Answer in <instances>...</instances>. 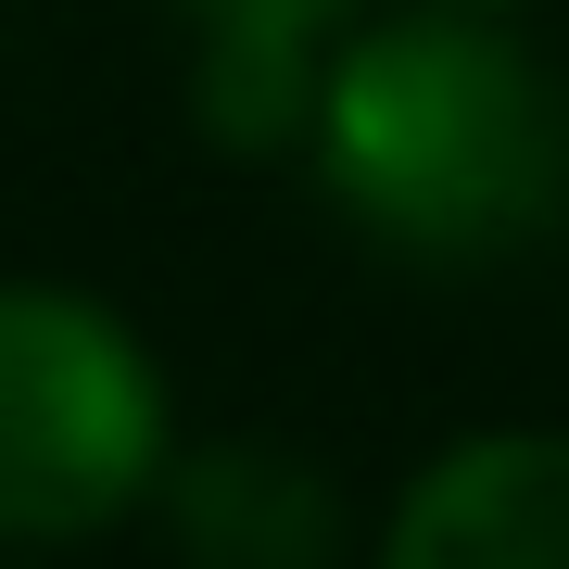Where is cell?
<instances>
[{"instance_id":"6da1fadb","label":"cell","mask_w":569,"mask_h":569,"mask_svg":"<svg viewBox=\"0 0 569 569\" xmlns=\"http://www.w3.org/2000/svg\"><path fill=\"white\" fill-rule=\"evenodd\" d=\"M305 140L329 203L418 266H493L569 216V89L493 13L406 0L392 26H355Z\"/></svg>"},{"instance_id":"8992f818","label":"cell","mask_w":569,"mask_h":569,"mask_svg":"<svg viewBox=\"0 0 569 569\" xmlns=\"http://www.w3.org/2000/svg\"><path fill=\"white\" fill-rule=\"evenodd\" d=\"M430 13H493V26H507V13H531V0H430Z\"/></svg>"},{"instance_id":"7a4b0ae2","label":"cell","mask_w":569,"mask_h":569,"mask_svg":"<svg viewBox=\"0 0 569 569\" xmlns=\"http://www.w3.org/2000/svg\"><path fill=\"white\" fill-rule=\"evenodd\" d=\"M164 367L114 305L63 279H0V545L63 557L164 493Z\"/></svg>"},{"instance_id":"3957f363","label":"cell","mask_w":569,"mask_h":569,"mask_svg":"<svg viewBox=\"0 0 569 569\" xmlns=\"http://www.w3.org/2000/svg\"><path fill=\"white\" fill-rule=\"evenodd\" d=\"M380 569H569V430H468L406 481Z\"/></svg>"},{"instance_id":"277c9868","label":"cell","mask_w":569,"mask_h":569,"mask_svg":"<svg viewBox=\"0 0 569 569\" xmlns=\"http://www.w3.org/2000/svg\"><path fill=\"white\" fill-rule=\"evenodd\" d=\"M190 26V114L228 152H291L317 127L329 51L355 39V0H178Z\"/></svg>"},{"instance_id":"5b68a950","label":"cell","mask_w":569,"mask_h":569,"mask_svg":"<svg viewBox=\"0 0 569 569\" xmlns=\"http://www.w3.org/2000/svg\"><path fill=\"white\" fill-rule=\"evenodd\" d=\"M164 519L190 569H329L342 557V493L279 443H216L164 468Z\"/></svg>"}]
</instances>
